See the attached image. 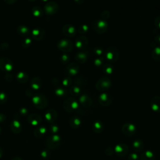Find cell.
Masks as SVG:
<instances>
[{
  "mask_svg": "<svg viewBox=\"0 0 160 160\" xmlns=\"http://www.w3.org/2000/svg\"><path fill=\"white\" fill-rule=\"evenodd\" d=\"M32 102L36 108L39 109H43L47 106L48 101L45 95L41 93H38L32 96Z\"/></svg>",
  "mask_w": 160,
  "mask_h": 160,
  "instance_id": "obj_1",
  "label": "cell"
},
{
  "mask_svg": "<svg viewBox=\"0 0 160 160\" xmlns=\"http://www.w3.org/2000/svg\"><path fill=\"white\" fill-rule=\"evenodd\" d=\"M92 26L95 32L98 34H102L108 29V23L103 19H96L92 22Z\"/></svg>",
  "mask_w": 160,
  "mask_h": 160,
  "instance_id": "obj_2",
  "label": "cell"
},
{
  "mask_svg": "<svg viewBox=\"0 0 160 160\" xmlns=\"http://www.w3.org/2000/svg\"><path fill=\"white\" fill-rule=\"evenodd\" d=\"M79 104L74 98L70 97L67 98L63 102L64 109L69 112L76 111L79 109Z\"/></svg>",
  "mask_w": 160,
  "mask_h": 160,
  "instance_id": "obj_3",
  "label": "cell"
},
{
  "mask_svg": "<svg viewBox=\"0 0 160 160\" xmlns=\"http://www.w3.org/2000/svg\"><path fill=\"white\" fill-rule=\"evenodd\" d=\"M61 137L58 134H52L49 136L46 141V144L50 149H55L58 148L61 145Z\"/></svg>",
  "mask_w": 160,
  "mask_h": 160,
  "instance_id": "obj_4",
  "label": "cell"
},
{
  "mask_svg": "<svg viewBox=\"0 0 160 160\" xmlns=\"http://www.w3.org/2000/svg\"><path fill=\"white\" fill-rule=\"evenodd\" d=\"M111 86V81L108 76H104L98 80L96 84V88L99 91L108 90Z\"/></svg>",
  "mask_w": 160,
  "mask_h": 160,
  "instance_id": "obj_5",
  "label": "cell"
},
{
  "mask_svg": "<svg viewBox=\"0 0 160 160\" xmlns=\"http://www.w3.org/2000/svg\"><path fill=\"white\" fill-rule=\"evenodd\" d=\"M104 55L106 59L109 61L115 62L118 59L119 57V51L116 48L111 46L106 49Z\"/></svg>",
  "mask_w": 160,
  "mask_h": 160,
  "instance_id": "obj_6",
  "label": "cell"
},
{
  "mask_svg": "<svg viewBox=\"0 0 160 160\" xmlns=\"http://www.w3.org/2000/svg\"><path fill=\"white\" fill-rule=\"evenodd\" d=\"M57 47L61 51L64 52H69L73 48L72 42L68 39H61L58 41L57 43Z\"/></svg>",
  "mask_w": 160,
  "mask_h": 160,
  "instance_id": "obj_7",
  "label": "cell"
},
{
  "mask_svg": "<svg viewBox=\"0 0 160 160\" xmlns=\"http://www.w3.org/2000/svg\"><path fill=\"white\" fill-rule=\"evenodd\" d=\"M14 66L11 60L8 58H0V69L2 71H11L13 69Z\"/></svg>",
  "mask_w": 160,
  "mask_h": 160,
  "instance_id": "obj_8",
  "label": "cell"
},
{
  "mask_svg": "<svg viewBox=\"0 0 160 160\" xmlns=\"http://www.w3.org/2000/svg\"><path fill=\"white\" fill-rule=\"evenodd\" d=\"M58 4L55 1H49L44 6V11L48 15H53L58 11Z\"/></svg>",
  "mask_w": 160,
  "mask_h": 160,
  "instance_id": "obj_9",
  "label": "cell"
},
{
  "mask_svg": "<svg viewBox=\"0 0 160 160\" xmlns=\"http://www.w3.org/2000/svg\"><path fill=\"white\" fill-rule=\"evenodd\" d=\"M136 131V126L131 122H126L122 125V132L127 136H131L135 134Z\"/></svg>",
  "mask_w": 160,
  "mask_h": 160,
  "instance_id": "obj_10",
  "label": "cell"
},
{
  "mask_svg": "<svg viewBox=\"0 0 160 160\" xmlns=\"http://www.w3.org/2000/svg\"><path fill=\"white\" fill-rule=\"evenodd\" d=\"M114 152L119 157H124L129 152V148L125 143L118 144L114 148Z\"/></svg>",
  "mask_w": 160,
  "mask_h": 160,
  "instance_id": "obj_11",
  "label": "cell"
},
{
  "mask_svg": "<svg viewBox=\"0 0 160 160\" xmlns=\"http://www.w3.org/2000/svg\"><path fill=\"white\" fill-rule=\"evenodd\" d=\"M88 44V39L84 35H81L78 37L75 41V46L79 51L84 50Z\"/></svg>",
  "mask_w": 160,
  "mask_h": 160,
  "instance_id": "obj_12",
  "label": "cell"
},
{
  "mask_svg": "<svg viewBox=\"0 0 160 160\" xmlns=\"http://www.w3.org/2000/svg\"><path fill=\"white\" fill-rule=\"evenodd\" d=\"M79 66L76 62H71L65 68L64 72L68 76L76 75L79 71Z\"/></svg>",
  "mask_w": 160,
  "mask_h": 160,
  "instance_id": "obj_13",
  "label": "cell"
},
{
  "mask_svg": "<svg viewBox=\"0 0 160 160\" xmlns=\"http://www.w3.org/2000/svg\"><path fill=\"white\" fill-rule=\"evenodd\" d=\"M99 104L102 106H109L112 101V96L107 92H102L100 94L98 98Z\"/></svg>",
  "mask_w": 160,
  "mask_h": 160,
  "instance_id": "obj_14",
  "label": "cell"
},
{
  "mask_svg": "<svg viewBox=\"0 0 160 160\" xmlns=\"http://www.w3.org/2000/svg\"><path fill=\"white\" fill-rule=\"evenodd\" d=\"M44 118L47 122L52 124L58 118V113L55 109H49L44 114Z\"/></svg>",
  "mask_w": 160,
  "mask_h": 160,
  "instance_id": "obj_15",
  "label": "cell"
},
{
  "mask_svg": "<svg viewBox=\"0 0 160 160\" xmlns=\"http://www.w3.org/2000/svg\"><path fill=\"white\" fill-rule=\"evenodd\" d=\"M76 28L70 24H67L64 25L62 27V32L63 34L68 37H73L76 34Z\"/></svg>",
  "mask_w": 160,
  "mask_h": 160,
  "instance_id": "obj_16",
  "label": "cell"
},
{
  "mask_svg": "<svg viewBox=\"0 0 160 160\" xmlns=\"http://www.w3.org/2000/svg\"><path fill=\"white\" fill-rule=\"evenodd\" d=\"M28 122L32 126H38L42 121L41 117L38 114H31L27 118Z\"/></svg>",
  "mask_w": 160,
  "mask_h": 160,
  "instance_id": "obj_17",
  "label": "cell"
},
{
  "mask_svg": "<svg viewBox=\"0 0 160 160\" xmlns=\"http://www.w3.org/2000/svg\"><path fill=\"white\" fill-rule=\"evenodd\" d=\"M32 37L36 40H41L45 35V31L44 29L41 28H37L33 29L31 31Z\"/></svg>",
  "mask_w": 160,
  "mask_h": 160,
  "instance_id": "obj_18",
  "label": "cell"
},
{
  "mask_svg": "<svg viewBox=\"0 0 160 160\" xmlns=\"http://www.w3.org/2000/svg\"><path fill=\"white\" fill-rule=\"evenodd\" d=\"M151 109L156 112H160V96H154L151 101Z\"/></svg>",
  "mask_w": 160,
  "mask_h": 160,
  "instance_id": "obj_19",
  "label": "cell"
},
{
  "mask_svg": "<svg viewBox=\"0 0 160 160\" xmlns=\"http://www.w3.org/2000/svg\"><path fill=\"white\" fill-rule=\"evenodd\" d=\"M79 102L80 104L84 108H89L92 104V100L90 97L86 94H81L79 98Z\"/></svg>",
  "mask_w": 160,
  "mask_h": 160,
  "instance_id": "obj_20",
  "label": "cell"
},
{
  "mask_svg": "<svg viewBox=\"0 0 160 160\" xmlns=\"http://www.w3.org/2000/svg\"><path fill=\"white\" fill-rule=\"evenodd\" d=\"M10 129L15 134H18L21 131V124L17 119H14L10 124Z\"/></svg>",
  "mask_w": 160,
  "mask_h": 160,
  "instance_id": "obj_21",
  "label": "cell"
},
{
  "mask_svg": "<svg viewBox=\"0 0 160 160\" xmlns=\"http://www.w3.org/2000/svg\"><path fill=\"white\" fill-rule=\"evenodd\" d=\"M88 56V53L84 50L79 51L75 55V59L78 62L82 64L86 61Z\"/></svg>",
  "mask_w": 160,
  "mask_h": 160,
  "instance_id": "obj_22",
  "label": "cell"
},
{
  "mask_svg": "<svg viewBox=\"0 0 160 160\" xmlns=\"http://www.w3.org/2000/svg\"><path fill=\"white\" fill-rule=\"evenodd\" d=\"M17 32L22 36H26L31 33L30 29L26 25H19L17 28Z\"/></svg>",
  "mask_w": 160,
  "mask_h": 160,
  "instance_id": "obj_23",
  "label": "cell"
},
{
  "mask_svg": "<svg viewBox=\"0 0 160 160\" xmlns=\"http://www.w3.org/2000/svg\"><path fill=\"white\" fill-rule=\"evenodd\" d=\"M31 88L33 90H39L42 86V81L38 77L33 78L31 81Z\"/></svg>",
  "mask_w": 160,
  "mask_h": 160,
  "instance_id": "obj_24",
  "label": "cell"
},
{
  "mask_svg": "<svg viewBox=\"0 0 160 160\" xmlns=\"http://www.w3.org/2000/svg\"><path fill=\"white\" fill-rule=\"evenodd\" d=\"M155 155L151 150H147L143 152L139 157L140 160H155Z\"/></svg>",
  "mask_w": 160,
  "mask_h": 160,
  "instance_id": "obj_25",
  "label": "cell"
},
{
  "mask_svg": "<svg viewBox=\"0 0 160 160\" xmlns=\"http://www.w3.org/2000/svg\"><path fill=\"white\" fill-rule=\"evenodd\" d=\"M81 124V120L78 116H73L69 119V125L74 129L78 128Z\"/></svg>",
  "mask_w": 160,
  "mask_h": 160,
  "instance_id": "obj_26",
  "label": "cell"
},
{
  "mask_svg": "<svg viewBox=\"0 0 160 160\" xmlns=\"http://www.w3.org/2000/svg\"><path fill=\"white\" fill-rule=\"evenodd\" d=\"M133 150L136 152H141L144 148L143 142L140 139H136L132 144Z\"/></svg>",
  "mask_w": 160,
  "mask_h": 160,
  "instance_id": "obj_27",
  "label": "cell"
},
{
  "mask_svg": "<svg viewBox=\"0 0 160 160\" xmlns=\"http://www.w3.org/2000/svg\"><path fill=\"white\" fill-rule=\"evenodd\" d=\"M92 128L94 132L100 133L103 131V123L100 120H96L92 123Z\"/></svg>",
  "mask_w": 160,
  "mask_h": 160,
  "instance_id": "obj_28",
  "label": "cell"
},
{
  "mask_svg": "<svg viewBox=\"0 0 160 160\" xmlns=\"http://www.w3.org/2000/svg\"><path fill=\"white\" fill-rule=\"evenodd\" d=\"M16 78V79L18 80V81H19V82H21V83H24V82H26L28 81L29 76L26 72L21 71L17 73Z\"/></svg>",
  "mask_w": 160,
  "mask_h": 160,
  "instance_id": "obj_29",
  "label": "cell"
},
{
  "mask_svg": "<svg viewBox=\"0 0 160 160\" xmlns=\"http://www.w3.org/2000/svg\"><path fill=\"white\" fill-rule=\"evenodd\" d=\"M46 128L44 126H40L37 128H36L34 131V134L38 138H42L46 134Z\"/></svg>",
  "mask_w": 160,
  "mask_h": 160,
  "instance_id": "obj_30",
  "label": "cell"
},
{
  "mask_svg": "<svg viewBox=\"0 0 160 160\" xmlns=\"http://www.w3.org/2000/svg\"><path fill=\"white\" fill-rule=\"evenodd\" d=\"M102 71L106 74L110 75L113 72V66L110 63L104 64L102 66Z\"/></svg>",
  "mask_w": 160,
  "mask_h": 160,
  "instance_id": "obj_31",
  "label": "cell"
},
{
  "mask_svg": "<svg viewBox=\"0 0 160 160\" xmlns=\"http://www.w3.org/2000/svg\"><path fill=\"white\" fill-rule=\"evenodd\" d=\"M32 13L36 17H40L43 14V10L40 6H35L32 8Z\"/></svg>",
  "mask_w": 160,
  "mask_h": 160,
  "instance_id": "obj_32",
  "label": "cell"
},
{
  "mask_svg": "<svg viewBox=\"0 0 160 160\" xmlns=\"http://www.w3.org/2000/svg\"><path fill=\"white\" fill-rule=\"evenodd\" d=\"M81 88L80 87L76 86V85H73L71 86L70 89H69V93L74 96H79L81 94Z\"/></svg>",
  "mask_w": 160,
  "mask_h": 160,
  "instance_id": "obj_33",
  "label": "cell"
},
{
  "mask_svg": "<svg viewBox=\"0 0 160 160\" xmlns=\"http://www.w3.org/2000/svg\"><path fill=\"white\" fill-rule=\"evenodd\" d=\"M152 58L155 61H160V46H156L151 52Z\"/></svg>",
  "mask_w": 160,
  "mask_h": 160,
  "instance_id": "obj_34",
  "label": "cell"
},
{
  "mask_svg": "<svg viewBox=\"0 0 160 160\" xmlns=\"http://www.w3.org/2000/svg\"><path fill=\"white\" fill-rule=\"evenodd\" d=\"M75 85L80 87L82 86H86L87 84V81L83 76H79L75 79Z\"/></svg>",
  "mask_w": 160,
  "mask_h": 160,
  "instance_id": "obj_35",
  "label": "cell"
},
{
  "mask_svg": "<svg viewBox=\"0 0 160 160\" xmlns=\"http://www.w3.org/2000/svg\"><path fill=\"white\" fill-rule=\"evenodd\" d=\"M88 31H89V27L86 24H82L78 26V31L81 34H82V35L85 34L88 32Z\"/></svg>",
  "mask_w": 160,
  "mask_h": 160,
  "instance_id": "obj_36",
  "label": "cell"
},
{
  "mask_svg": "<svg viewBox=\"0 0 160 160\" xmlns=\"http://www.w3.org/2000/svg\"><path fill=\"white\" fill-rule=\"evenodd\" d=\"M54 93L58 96H64L66 94V90L62 88H58L55 89Z\"/></svg>",
  "mask_w": 160,
  "mask_h": 160,
  "instance_id": "obj_37",
  "label": "cell"
},
{
  "mask_svg": "<svg viewBox=\"0 0 160 160\" xmlns=\"http://www.w3.org/2000/svg\"><path fill=\"white\" fill-rule=\"evenodd\" d=\"M93 51L96 56H101L104 54V49L101 46H96L94 48Z\"/></svg>",
  "mask_w": 160,
  "mask_h": 160,
  "instance_id": "obj_38",
  "label": "cell"
},
{
  "mask_svg": "<svg viewBox=\"0 0 160 160\" xmlns=\"http://www.w3.org/2000/svg\"><path fill=\"white\" fill-rule=\"evenodd\" d=\"M31 42H32L31 39L29 37H26L22 41V43H21L22 46L24 47V48H28L31 45Z\"/></svg>",
  "mask_w": 160,
  "mask_h": 160,
  "instance_id": "obj_39",
  "label": "cell"
},
{
  "mask_svg": "<svg viewBox=\"0 0 160 160\" xmlns=\"http://www.w3.org/2000/svg\"><path fill=\"white\" fill-rule=\"evenodd\" d=\"M8 100V95L4 91H0V104L5 103Z\"/></svg>",
  "mask_w": 160,
  "mask_h": 160,
  "instance_id": "obj_40",
  "label": "cell"
},
{
  "mask_svg": "<svg viewBox=\"0 0 160 160\" xmlns=\"http://www.w3.org/2000/svg\"><path fill=\"white\" fill-rule=\"evenodd\" d=\"M69 56L68 54L64 53V54H62L61 56V58H60V61L63 64H66L69 62Z\"/></svg>",
  "mask_w": 160,
  "mask_h": 160,
  "instance_id": "obj_41",
  "label": "cell"
},
{
  "mask_svg": "<svg viewBox=\"0 0 160 160\" xmlns=\"http://www.w3.org/2000/svg\"><path fill=\"white\" fill-rule=\"evenodd\" d=\"M71 83H72V80L69 76L65 77L62 81V84L64 86H69L71 85Z\"/></svg>",
  "mask_w": 160,
  "mask_h": 160,
  "instance_id": "obj_42",
  "label": "cell"
},
{
  "mask_svg": "<svg viewBox=\"0 0 160 160\" xmlns=\"http://www.w3.org/2000/svg\"><path fill=\"white\" fill-rule=\"evenodd\" d=\"M49 131L51 133L56 134V133L59 131V126L56 124H51L49 126Z\"/></svg>",
  "mask_w": 160,
  "mask_h": 160,
  "instance_id": "obj_43",
  "label": "cell"
},
{
  "mask_svg": "<svg viewBox=\"0 0 160 160\" xmlns=\"http://www.w3.org/2000/svg\"><path fill=\"white\" fill-rule=\"evenodd\" d=\"M40 155H41V156L43 159H48V158L50 156L51 154H50V152H49V150H48V149H43V150L41 152Z\"/></svg>",
  "mask_w": 160,
  "mask_h": 160,
  "instance_id": "obj_44",
  "label": "cell"
},
{
  "mask_svg": "<svg viewBox=\"0 0 160 160\" xmlns=\"http://www.w3.org/2000/svg\"><path fill=\"white\" fill-rule=\"evenodd\" d=\"M128 160H139V156L138 154L136 152H132L131 153L128 158Z\"/></svg>",
  "mask_w": 160,
  "mask_h": 160,
  "instance_id": "obj_45",
  "label": "cell"
},
{
  "mask_svg": "<svg viewBox=\"0 0 160 160\" xmlns=\"http://www.w3.org/2000/svg\"><path fill=\"white\" fill-rule=\"evenodd\" d=\"M94 64L96 66H102L103 64V58H97L96 59H94Z\"/></svg>",
  "mask_w": 160,
  "mask_h": 160,
  "instance_id": "obj_46",
  "label": "cell"
},
{
  "mask_svg": "<svg viewBox=\"0 0 160 160\" xmlns=\"http://www.w3.org/2000/svg\"><path fill=\"white\" fill-rule=\"evenodd\" d=\"M154 26L157 29L160 30V16L156 18L154 20Z\"/></svg>",
  "mask_w": 160,
  "mask_h": 160,
  "instance_id": "obj_47",
  "label": "cell"
},
{
  "mask_svg": "<svg viewBox=\"0 0 160 160\" xmlns=\"http://www.w3.org/2000/svg\"><path fill=\"white\" fill-rule=\"evenodd\" d=\"M19 112L21 115L22 116H26L28 114V111L27 109V108H24V107H22V108H21L19 109Z\"/></svg>",
  "mask_w": 160,
  "mask_h": 160,
  "instance_id": "obj_48",
  "label": "cell"
},
{
  "mask_svg": "<svg viewBox=\"0 0 160 160\" xmlns=\"http://www.w3.org/2000/svg\"><path fill=\"white\" fill-rule=\"evenodd\" d=\"M105 153H106V154L108 155V156H111V155H112V154H113V149H112V148H111V147L107 148L106 149V150H105Z\"/></svg>",
  "mask_w": 160,
  "mask_h": 160,
  "instance_id": "obj_49",
  "label": "cell"
},
{
  "mask_svg": "<svg viewBox=\"0 0 160 160\" xmlns=\"http://www.w3.org/2000/svg\"><path fill=\"white\" fill-rule=\"evenodd\" d=\"M154 39H155V41H156L158 44H159V46H160V34L156 35V36H155V38H154Z\"/></svg>",
  "mask_w": 160,
  "mask_h": 160,
  "instance_id": "obj_50",
  "label": "cell"
},
{
  "mask_svg": "<svg viewBox=\"0 0 160 160\" xmlns=\"http://www.w3.org/2000/svg\"><path fill=\"white\" fill-rule=\"evenodd\" d=\"M6 119V116L4 114H2V113H0V122H3L4 121H5Z\"/></svg>",
  "mask_w": 160,
  "mask_h": 160,
  "instance_id": "obj_51",
  "label": "cell"
},
{
  "mask_svg": "<svg viewBox=\"0 0 160 160\" xmlns=\"http://www.w3.org/2000/svg\"><path fill=\"white\" fill-rule=\"evenodd\" d=\"M11 160H22V159L21 158H19V157H14Z\"/></svg>",
  "mask_w": 160,
  "mask_h": 160,
  "instance_id": "obj_52",
  "label": "cell"
},
{
  "mask_svg": "<svg viewBox=\"0 0 160 160\" xmlns=\"http://www.w3.org/2000/svg\"><path fill=\"white\" fill-rule=\"evenodd\" d=\"M2 149H1V148H0V158H1V156H2Z\"/></svg>",
  "mask_w": 160,
  "mask_h": 160,
  "instance_id": "obj_53",
  "label": "cell"
},
{
  "mask_svg": "<svg viewBox=\"0 0 160 160\" xmlns=\"http://www.w3.org/2000/svg\"><path fill=\"white\" fill-rule=\"evenodd\" d=\"M1 128H0V134H1Z\"/></svg>",
  "mask_w": 160,
  "mask_h": 160,
  "instance_id": "obj_54",
  "label": "cell"
},
{
  "mask_svg": "<svg viewBox=\"0 0 160 160\" xmlns=\"http://www.w3.org/2000/svg\"><path fill=\"white\" fill-rule=\"evenodd\" d=\"M0 48H1V47H0Z\"/></svg>",
  "mask_w": 160,
  "mask_h": 160,
  "instance_id": "obj_55",
  "label": "cell"
}]
</instances>
